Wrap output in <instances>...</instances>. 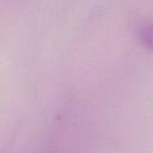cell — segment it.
Segmentation results:
<instances>
[]
</instances>
